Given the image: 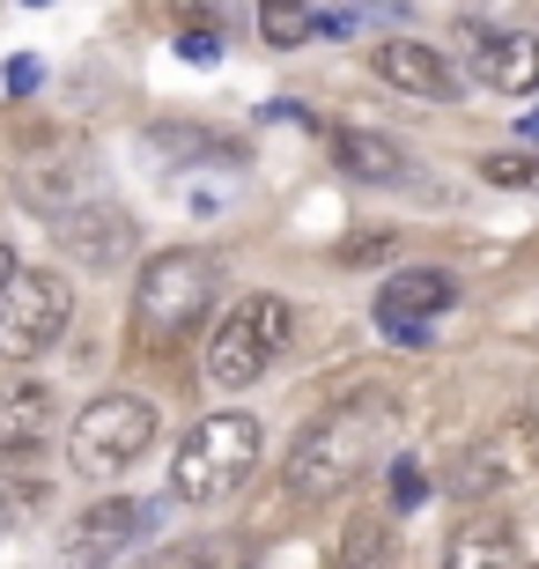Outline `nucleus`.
Listing matches in <instances>:
<instances>
[{"label":"nucleus","mask_w":539,"mask_h":569,"mask_svg":"<svg viewBox=\"0 0 539 569\" xmlns=\"http://www.w3.org/2000/svg\"><path fill=\"white\" fill-rule=\"evenodd\" d=\"M355 16H377V22H399V16H415V0H348Z\"/></svg>","instance_id":"26"},{"label":"nucleus","mask_w":539,"mask_h":569,"mask_svg":"<svg viewBox=\"0 0 539 569\" xmlns=\"http://www.w3.org/2000/svg\"><path fill=\"white\" fill-rule=\"evenodd\" d=\"M311 38H355V8H318Z\"/></svg>","instance_id":"25"},{"label":"nucleus","mask_w":539,"mask_h":569,"mask_svg":"<svg viewBox=\"0 0 539 569\" xmlns=\"http://www.w3.org/2000/svg\"><path fill=\"white\" fill-rule=\"evenodd\" d=\"M289 340H296V303L289 296H273V289L237 296L208 333V385L214 392H251L273 362L289 356Z\"/></svg>","instance_id":"3"},{"label":"nucleus","mask_w":539,"mask_h":569,"mask_svg":"<svg viewBox=\"0 0 539 569\" xmlns=\"http://www.w3.org/2000/svg\"><path fill=\"white\" fill-rule=\"evenodd\" d=\"M67 281L44 274V267H16L8 289H0V356L8 362H38L52 340L67 333Z\"/></svg>","instance_id":"6"},{"label":"nucleus","mask_w":539,"mask_h":569,"mask_svg":"<svg viewBox=\"0 0 539 569\" xmlns=\"http://www.w3.org/2000/svg\"><path fill=\"white\" fill-rule=\"evenodd\" d=\"M326 141H332V163L348 170L355 186H370V192H385V186H421V163L392 141V133H377V127H332Z\"/></svg>","instance_id":"13"},{"label":"nucleus","mask_w":539,"mask_h":569,"mask_svg":"<svg viewBox=\"0 0 539 569\" xmlns=\"http://www.w3.org/2000/svg\"><path fill=\"white\" fill-rule=\"evenodd\" d=\"M156 569H251V540H237V532H208V540L170 548Z\"/></svg>","instance_id":"19"},{"label":"nucleus","mask_w":539,"mask_h":569,"mask_svg":"<svg viewBox=\"0 0 539 569\" xmlns=\"http://www.w3.org/2000/svg\"><path fill=\"white\" fill-rule=\"evenodd\" d=\"M214 52H222V30H178V60H200V67H208Z\"/></svg>","instance_id":"23"},{"label":"nucleus","mask_w":539,"mask_h":569,"mask_svg":"<svg viewBox=\"0 0 539 569\" xmlns=\"http://www.w3.org/2000/svg\"><path fill=\"white\" fill-rule=\"evenodd\" d=\"M458 38L473 52V74L496 97H532L539 89V30H480V22H466Z\"/></svg>","instance_id":"11"},{"label":"nucleus","mask_w":539,"mask_h":569,"mask_svg":"<svg viewBox=\"0 0 539 569\" xmlns=\"http://www.w3.org/2000/svg\"><path fill=\"white\" fill-rule=\"evenodd\" d=\"M443 569H525L518 526L510 518H466L443 548Z\"/></svg>","instance_id":"15"},{"label":"nucleus","mask_w":539,"mask_h":569,"mask_svg":"<svg viewBox=\"0 0 539 569\" xmlns=\"http://www.w3.org/2000/svg\"><path fill=\"white\" fill-rule=\"evenodd\" d=\"M480 186H539V148H488L480 156Z\"/></svg>","instance_id":"20"},{"label":"nucleus","mask_w":539,"mask_h":569,"mask_svg":"<svg viewBox=\"0 0 539 569\" xmlns=\"http://www.w3.org/2000/svg\"><path fill=\"white\" fill-rule=\"evenodd\" d=\"M421 496H429V488H421V466H415V459H399V466H392V503L407 510V503H421Z\"/></svg>","instance_id":"24"},{"label":"nucleus","mask_w":539,"mask_h":569,"mask_svg":"<svg viewBox=\"0 0 539 569\" xmlns=\"http://www.w3.org/2000/svg\"><path fill=\"white\" fill-rule=\"evenodd\" d=\"M52 429H60V392H52L30 362H16V370L0 378V459L38 451Z\"/></svg>","instance_id":"9"},{"label":"nucleus","mask_w":539,"mask_h":569,"mask_svg":"<svg viewBox=\"0 0 539 569\" xmlns=\"http://www.w3.org/2000/svg\"><path fill=\"white\" fill-rule=\"evenodd\" d=\"M60 237L89 274H111L133 259V214L119 200H74V214H60Z\"/></svg>","instance_id":"12"},{"label":"nucleus","mask_w":539,"mask_h":569,"mask_svg":"<svg viewBox=\"0 0 539 569\" xmlns=\"http://www.w3.org/2000/svg\"><path fill=\"white\" fill-rule=\"evenodd\" d=\"M214 252H192V244H178V252H156L141 267V281H133V318H141L148 340H178L192 333L200 318L214 311Z\"/></svg>","instance_id":"5"},{"label":"nucleus","mask_w":539,"mask_h":569,"mask_svg":"<svg viewBox=\"0 0 539 569\" xmlns=\"http://www.w3.org/2000/svg\"><path fill=\"white\" fill-rule=\"evenodd\" d=\"M8 274H16V252H0V289H8Z\"/></svg>","instance_id":"28"},{"label":"nucleus","mask_w":539,"mask_h":569,"mask_svg":"<svg viewBox=\"0 0 539 569\" xmlns=\"http://www.w3.org/2000/svg\"><path fill=\"white\" fill-rule=\"evenodd\" d=\"M311 0H251V22H259V38L273 52H296V44H311Z\"/></svg>","instance_id":"17"},{"label":"nucleus","mask_w":539,"mask_h":569,"mask_svg":"<svg viewBox=\"0 0 539 569\" xmlns=\"http://www.w3.org/2000/svg\"><path fill=\"white\" fill-rule=\"evenodd\" d=\"M38 82H44V60H38V52H16V60L0 67V89H8V97H30Z\"/></svg>","instance_id":"22"},{"label":"nucleus","mask_w":539,"mask_h":569,"mask_svg":"<svg viewBox=\"0 0 539 569\" xmlns=\"http://www.w3.org/2000/svg\"><path fill=\"white\" fill-rule=\"evenodd\" d=\"M178 30H229L237 22V0H170Z\"/></svg>","instance_id":"21"},{"label":"nucleus","mask_w":539,"mask_h":569,"mask_svg":"<svg viewBox=\"0 0 539 569\" xmlns=\"http://www.w3.org/2000/svg\"><path fill=\"white\" fill-rule=\"evenodd\" d=\"M259 451H267V429L251 422V415H237V407L200 415L178 437V451H170V496L178 503H222V496H237L251 481Z\"/></svg>","instance_id":"2"},{"label":"nucleus","mask_w":539,"mask_h":569,"mask_svg":"<svg viewBox=\"0 0 539 569\" xmlns=\"http://www.w3.org/2000/svg\"><path fill=\"white\" fill-rule=\"evenodd\" d=\"M148 526H156V510H148V503H133V496H97L89 510H74V526H67V555L89 562V569L119 562Z\"/></svg>","instance_id":"10"},{"label":"nucleus","mask_w":539,"mask_h":569,"mask_svg":"<svg viewBox=\"0 0 539 569\" xmlns=\"http://www.w3.org/2000/svg\"><path fill=\"white\" fill-rule=\"evenodd\" d=\"M458 303V274H443V267H399L385 289H377V326L392 340H407V348H429L436 318Z\"/></svg>","instance_id":"7"},{"label":"nucleus","mask_w":539,"mask_h":569,"mask_svg":"<svg viewBox=\"0 0 539 569\" xmlns=\"http://www.w3.org/2000/svg\"><path fill=\"white\" fill-rule=\"evenodd\" d=\"M385 443H392V407H385V400L332 407V415H318V422L296 437L289 466H281V488H289V496H303V503L340 496V488H355L377 466V451H385Z\"/></svg>","instance_id":"1"},{"label":"nucleus","mask_w":539,"mask_h":569,"mask_svg":"<svg viewBox=\"0 0 539 569\" xmlns=\"http://www.w3.org/2000/svg\"><path fill=\"white\" fill-rule=\"evenodd\" d=\"M518 141H525V148H539V111H525V119H518Z\"/></svg>","instance_id":"27"},{"label":"nucleus","mask_w":539,"mask_h":569,"mask_svg":"<svg viewBox=\"0 0 539 569\" xmlns=\"http://www.w3.org/2000/svg\"><path fill=\"white\" fill-rule=\"evenodd\" d=\"M8 526H16V518H8V503H0V532H8Z\"/></svg>","instance_id":"29"},{"label":"nucleus","mask_w":539,"mask_h":569,"mask_svg":"<svg viewBox=\"0 0 539 569\" xmlns=\"http://www.w3.org/2000/svg\"><path fill=\"white\" fill-rule=\"evenodd\" d=\"M340 569H399V532L392 518H355L348 548H340Z\"/></svg>","instance_id":"18"},{"label":"nucleus","mask_w":539,"mask_h":569,"mask_svg":"<svg viewBox=\"0 0 539 569\" xmlns=\"http://www.w3.org/2000/svg\"><path fill=\"white\" fill-rule=\"evenodd\" d=\"M370 67L399 89V97H421V104H458V97H466V74L421 38H377Z\"/></svg>","instance_id":"8"},{"label":"nucleus","mask_w":539,"mask_h":569,"mask_svg":"<svg viewBox=\"0 0 539 569\" xmlns=\"http://www.w3.org/2000/svg\"><path fill=\"white\" fill-rule=\"evenodd\" d=\"M539 459V443L525 437V429H502L496 443H473L466 459H458V496H488V488H502V481H518L525 466Z\"/></svg>","instance_id":"14"},{"label":"nucleus","mask_w":539,"mask_h":569,"mask_svg":"<svg viewBox=\"0 0 539 569\" xmlns=\"http://www.w3.org/2000/svg\"><path fill=\"white\" fill-rule=\"evenodd\" d=\"M156 400L141 392H104V400H89L74 422H67V466L82 473V481H119L133 466L156 451Z\"/></svg>","instance_id":"4"},{"label":"nucleus","mask_w":539,"mask_h":569,"mask_svg":"<svg viewBox=\"0 0 539 569\" xmlns=\"http://www.w3.org/2000/svg\"><path fill=\"white\" fill-rule=\"evenodd\" d=\"M148 148H156L163 163H178V170L244 163V141H229V133H214V127H156V133H148Z\"/></svg>","instance_id":"16"}]
</instances>
